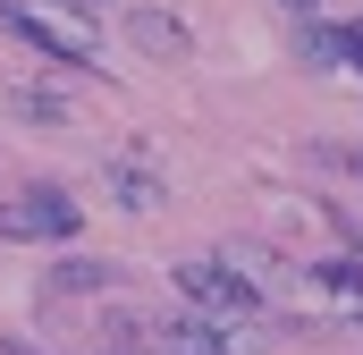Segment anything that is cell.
<instances>
[{
  "label": "cell",
  "instance_id": "9",
  "mask_svg": "<svg viewBox=\"0 0 363 355\" xmlns=\"http://www.w3.org/2000/svg\"><path fill=\"white\" fill-rule=\"evenodd\" d=\"M101 355H161V322H144V313H101Z\"/></svg>",
  "mask_w": 363,
  "mask_h": 355
},
{
  "label": "cell",
  "instance_id": "10",
  "mask_svg": "<svg viewBox=\"0 0 363 355\" xmlns=\"http://www.w3.org/2000/svg\"><path fill=\"white\" fill-rule=\"evenodd\" d=\"M313 288L330 296L338 322H355V330H363V271H355V263H321V271H313Z\"/></svg>",
  "mask_w": 363,
  "mask_h": 355
},
{
  "label": "cell",
  "instance_id": "7",
  "mask_svg": "<svg viewBox=\"0 0 363 355\" xmlns=\"http://www.w3.org/2000/svg\"><path fill=\"white\" fill-rule=\"evenodd\" d=\"M296 60L321 68V77H347V68H355V43H347V26H313V17H304V26H296Z\"/></svg>",
  "mask_w": 363,
  "mask_h": 355
},
{
  "label": "cell",
  "instance_id": "8",
  "mask_svg": "<svg viewBox=\"0 0 363 355\" xmlns=\"http://www.w3.org/2000/svg\"><path fill=\"white\" fill-rule=\"evenodd\" d=\"M101 288H118V263H101V254H60L51 263V296H101Z\"/></svg>",
  "mask_w": 363,
  "mask_h": 355
},
{
  "label": "cell",
  "instance_id": "2",
  "mask_svg": "<svg viewBox=\"0 0 363 355\" xmlns=\"http://www.w3.org/2000/svg\"><path fill=\"white\" fill-rule=\"evenodd\" d=\"M178 288H186V305L211 313V322H254V313H262V288H254L245 271L211 263V254H186V263H178Z\"/></svg>",
  "mask_w": 363,
  "mask_h": 355
},
{
  "label": "cell",
  "instance_id": "1",
  "mask_svg": "<svg viewBox=\"0 0 363 355\" xmlns=\"http://www.w3.org/2000/svg\"><path fill=\"white\" fill-rule=\"evenodd\" d=\"M9 34L34 43V51H51L60 68H93V60H101L93 17L85 9H60V0H17V9H9Z\"/></svg>",
  "mask_w": 363,
  "mask_h": 355
},
{
  "label": "cell",
  "instance_id": "6",
  "mask_svg": "<svg viewBox=\"0 0 363 355\" xmlns=\"http://www.w3.org/2000/svg\"><path fill=\"white\" fill-rule=\"evenodd\" d=\"M101 178H110V195H118L127 212H161V203H169V178L152 170V161H127V153H118Z\"/></svg>",
  "mask_w": 363,
  "mask_h": 355
},
{
  "label": "cell",
  "instance_id": "3",
  "mask_svg": "<svg viewBox=\"0 0 363 355\" xmlns=\"http://www.w3.org/2000/svg\"><path fill=\"white\" fill-rule=\"evenodd\" d=\"M0 237H34V246L77 237V195L68 186H26L17 203H0Z\"/></svg>",
  "mask_w": 363,
  "mask_h": 355
},
{
  "label": "cell",
  "instance_id": "11",
  "mask_svg": "<svg viewBox=\"0 0 363 355\" xmlns=\"http://www.w3.org/2000/svg\"><path fill=\"white\" fill-rule=\"evenodd\" d=\"M9 110H26V119H43V127H60V119H68V102H51V93H17V102H9Z\"/></svg>",
  "mask_w": 363,
  "mask_h": 355
},
{
  "label": "cell",
  "instance_id": "4",
  "mask_svg": "<svg viewBox=\"0 0 363 355\" xmlns=\"http://www.w3.org/2000/svg\"><path fill=\"white\" fill-rule=\"evenodd\" d=\"M161 355H262V322L178 313V322H161Z\"/></svg>",
  "mask_w": 363,
  "mask_h": 355
},
{
  "label": "cell",
  "instance_id": "15",
  "mask_svg": "<svg viewBox=\"0 0 363 355\" xmlns=\"http://www.w3.org/2000/svg\"><path fill=\"white\" fill-rule=\"evenodd\" d=\"M9 9H17V0H0V17H9Z\"/></svg>",
  "mask_w": 363,
  "mask_h": 355
},
{
  "label": "cell",
  "instance_id": "14",
  "mask_svg": "<svg viewBox=\"0 0 363 355\" xmlns=\"http://www.w3.org/2000/svg\"><path fill=\"white\" fill-rule=\"evenodd\" d=\"M60 9H85V17H93V9H101V0H60Z\"/></svg>",
  "mask_w": 363,
  "mask_h": 355
},
{
  "label": "cell",
  "instance_id": "5",
  "mask_svg": "<svg viewBox=\"0 0 363 355\" xmlns=\"http://www.w3.org/2000/svg\"><path fill=\"white\" fill-rule=\"evenodd\" d=\"M127 43H135L144 60H161V68H186V60H194V34H186L169 9H152V0L127 9Z\"/></svg>",
  "mask_w": 363,
  "mask_h": 355
},
{
  "label": "cell",
  "instance_id": "13",
  "mask_svg": "<svg viewBox=\"0 0 363 355\" xmlns=\"http://www.w3.org/2000/svg\"><path fill=\"white\" fill-rule=\"evenodd\" d=\"M279 9H287V17H313V0H279Z\"/></svg>",
  "mask_w": 363,
  "mask_h": 355
},
{
  "label": "cell",
  "instance_id": "12",
  "mask_svg": "<svg viewBox=\"0 0 363 355\" xmlns=\"http://www.w3.org/2000/svg\"><path fill=\"white\" fill-rule=\"evenodd\" d=\"M0 355H43V347H34V339H0Z\"/></svg>",
  "mask_w": 363,
  "mask_h": 355
}]
</instances>
